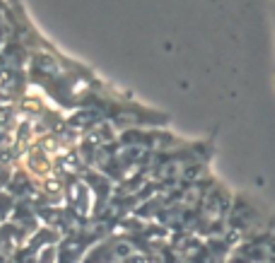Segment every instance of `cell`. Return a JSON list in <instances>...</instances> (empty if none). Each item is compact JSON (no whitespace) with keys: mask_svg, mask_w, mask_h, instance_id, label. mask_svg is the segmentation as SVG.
I'll list each match as a JSON object with an SVG mask.
<instances>
[{"mask_svg":"<svg viewBox=\"0 0 275 263\" xmlns=\"http://www.w3.org/2000/svg\"><path fill=\"white\" fill-rule=\"evenodd\" d=\"M27 164H29V172L36 176L39 181H51V160H48V154L44 152L42 148H32V152L27 154Z\"/></svg>","mask_w":275,"mask_h":263,"instance_id":"cell-1","label":"cell"}]
</instances>
